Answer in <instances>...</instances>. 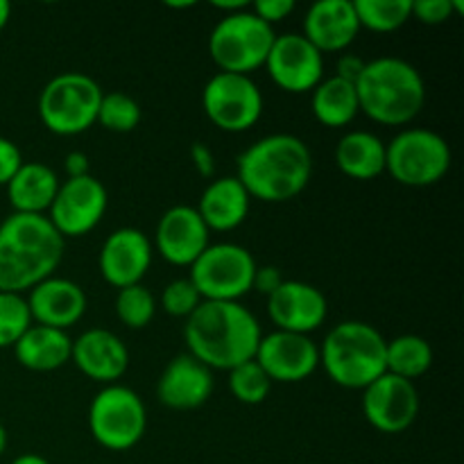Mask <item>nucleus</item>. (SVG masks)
<instances>
[{
  "label": "nucleus",
  "instance_id": "22",
  "mask_svg": "<svg viewBox=\"0 0 464 464\" xmlns=\"http://www.w3.org/2000/svg\"><path fill=\"white\" fill-rule=\"evenodd\" d=\"M358 16L353 12V0H320L311 5L304 16L302 34L320 50L343 53L358 39Z\"/></svg>",
  "mask_w": 464,
  "mask_h": 464
},
{
  "label": "nucleus",
  "instance_id": "2",
  "mask_svg": "<svg viewBox=\"0 0 464 464\" xmlns=\"http://www.w3.org/2000/svg\"><path fill=\"white\" fill-rule=\"evenodd\" d=\"M66 240L45 216L12 213L0 222V293H30L54 276Z\"/></svg>",
  "mask_w": 464,
  "mask_h": 464
},
{
  "label": "nucleus",
  "instance_id": "19",
  "mask_svg": "<svg viewBox=\"0 0 464 464\" xmlns=\"http://www.w3.org/2000/svg\"><path fill=\"white\" fill-rule=\"evenodd\" d=\"M32 324L50 326V329L66 331L84 317L89 299L86 293L71 279L50 276L27 293Z\"/></svg>",
  "mask_w": 464,
  "mask_h": 464
},
{
  "label": "nucleus",
  "instance_id": "11",
  "mask_svg": "<svg viewBox=\"0 0 464 464\" xmlns=\"http://www.w3.org/2000/svg\"><path fill=\"white\" fill-rule=\"evenodd\" d=\"M202 109L220 131L243 134L261 121L266 100L249 75L216 72L204 84Z\"/></svg>",
  "mask_w": 464,
  "mask_h": 464
},
{
  "label": "nucleus",
  "instance_id": "41",
  "mask_svg": "<svg viewBox=\"0 0 464 464\" xmlns=\"http://www.w3.org/2000/svg\"><path fill=\"white\" fill-rule=\"evenodd\" d=\"M63 170H66L68 179H72V177L91 175L89 157H86L84 152H80V150H72V152H68L66 159H63Z\"/></svg>",
  "mask_w": 464,
  "mask_h": 464
},
{
  "label": "nucleus",
  "instance_id": "27",
  "mask_svg": "<svg viewBox=\"0 0 464 464\" xmlns=\"http://www.w3.org/2000/svg\"><path fill=\"white\" fill-rule=\"evenodd\" d=\"M311 111L320 125L329 130L352 125L353 118L361 113L358 109L356 86L340 77H324L315 89L311 91Z\"/></svg>",
  "mask_w": 464,
  "mask_h": 464
},
{
  "label": "nucleus",
  "instance_id": "10",
  "mask_svg": "<svg viewBox=\"0 0 464 464\" xmlns=\"http://www.w3.org/2000/svg\"><path fill=\"white\" fill-rule=\"evenodd\" d=\"M256 261L252 252L236 243L208 245L190 266V284L202 302H240L252 293Z\"/></svg>",
  "mask_w": 464,
  "mask_h": 464
},
{
  "label": "nucleus",
  "instance_id": "4",
  "mask_svg": "<svg viewBox=\"0 0 464 464\" xmlns=\"http://www.w3.org/2000/svg\"><path fill=\"white\" fill-rule=\"evenodd\" d=\"M353 86L361 113L379 125H408L426 104L424 77L401 57H379L367 62Z\"/></svg>",
  "mask_w": 464,
  "mask_h": 464
},
{
  "label": "nucleus",
  "instance_id": "20",
  "mask_svg": "<svg viewBox=\"0 0 464 464\" xmlns=\"http://www.w3.org/2000/svg\"><path fill=\"white\" fill-rule=\"evenodd\" d=\"M71 361L86 379L113 385L130 367V352L113 331L89 329L72 340Z\"/></svg>",
  "mask_w": 464,
  "mask_h": 464
},
{
  "label": "nucleus",
  "instance_id": "33",
  "mask_svg": "<svg viewBox=\"0 0 464 464\" xmlns=\"http://www.w3.org/2000/svg\"><path fill=\"white\" fill-rule=\"evenodd\" d=\"M32 326L25 295L0 293V349H9Z\"/></svg>",
  "mask_w": 464,
  "mask_h": 464
},
{
  "label": "nucleus",
  "instance_id": "42",
  "mask_svg": "<svg viewBox=\"0 0 464 464\" xmlns=\"http://www.w3.org/2000/svg\"><path fill=\"white\" fill-rule=\"evenodd\" d=\"M213 7L220 9V12H227V14H236V12H243V9H247L249 5L245 3V0H234V3H227V0H218V3H213Z\"/></svg>",
  "mask_w": 464,
  "mask_h": 464
},
{
  "label": "nucleus",
  "instance_id": "16",
  "mask_svg": "<svg viewBox=\"0 0 464 464\" xmlns=\"http://www.w3.org/2000/svg\"><path fill=\"white\" fill-rule=\"evenodd\" d=\"M152 243L134 227L111 231L100 247V275L113 288L139 285L152 266Z\"/></svg>",
  "mask_w": 464,
  "mask_h": 464
},
{
  "label": "nucleus",
  "instance_id": "30",
  "mask_svg": "<svg viewBox=\"0 0 464 464\" xmlns=\"http://www.w3.org/2000/svg\"><path fill=\"white\" fill-rule=\"evenodd\" d=\"M140 118H143L140 104L130 93L111 91V93L102 95L95 125H102L113 134H130L140 125Z\"/></svg>",
  "mask_w": 464,
  "mask_h": 464
},
{
  "label": "nucleus",
  "instance_id": "40",
  "mask_svg": "<svg viewBox=\"0 0 464 464\" xmlns=\"http://www.w3.org/2000/svg\"><path fill=\"white\" fill-rule=\"evenodd\" d=\"M365 59L356 57V54H343L335 63V77L349 82V84H356L361 72L365 71Z\"/></svg>",
  "mask_w": 464,
  "mask_h": 464
},
{
  "label": "nucleus",
  "instance_id": "43",
  "mask_svg": "<svg viewBox=\"0 0 464 464\" xmlns=\"http://www.w3.org/2000/svg\"><path fill=\"white\" fill-rule=\"evenodd\" d=\"M12 464H50V462L45 460L44 456H39V453H21V456L14 458Z\"/></svg>",
  "mask_w": 464,
  "mask_h": 464
},
{
  "label": "nucleus",
  "instance_id": "45",
  "mask_svg": "<svg viewBox=\"0 0 464 464\" xmlns=\"http://www.w3.org/2000/svg\"><path fill=\"white\" fill-rule=\"evenodd\" d=\"M5 451H7V430L0 424V458H3Z\"/></svg>",
  "mask_w": 464,
  "mask_h": 464
},
{
  "label": "nucleus",
  "instance_id": "15",
  "mask_svg": "<svg viewBox=\"0 0 464 464\" xmlns=\"http://www.w3.org/2000/svg\"><path fill=\"white\" fill-rule=\"evenodd\" d=\"M254 361L272 383H299L320 367V347L311 335L272 331L261 338Z\"/></svg>",
  "mask_w": 464,
  "mask_h": 464
},
{
  "label": "nucleus",
  "instance_id": "31",
  "mask_svg": "<svg viewBox=\"0 0 464 464\" xmlns=\"http://www.w3.org/2000/svg\"><path fill=\"white\" fill-rule=\"evenodd\" d=\"M116 317L127 329H145L154 320L157 313V299L145 288L143 284L130 285V288L118 290L116 295Z\"/></svg>",
  "mask_w": 464,
  "mask_h": 464
},
{
  "label": "nucleus",
  "instance_id": "6",
  "mask_svg": "<svg viewBox=\"0 0 464 464\" xmlns=\"http://www.w3.org/2000/svg\"><path fill=\"white\" fill-rule=\"evenodd\" d=\"M102 86L86 72H59L39 93V118L57 136H80L98 121Z\"/></svg>",
  "mask_w": 464,
  "mask_h": 464
},
{
  "label": "nucleus",
  "instance_id": "39",
  "mask_svg": "<svg viewBox=\"0 0 464 464\" xmlns=\"http://www.w3.org/2000/svg\"><path fill=\"white\" fill-rule=\"evenodd\" d=\"M190 161H193L199 177L211 179L213 172H216V157H213L211 148H207L204 143H193L190 145Z\"/></svg>",
  "mask_w": 464,
  "mask_h": 464
},
{
  "label": "nucleus",
  "instance_id": "46",
  "mask_svg": "<svg viewBox=\"0 0 464 464\" xmlns=\"http://www.w3.org/2000/svg\"><path fill=\"white\" fill-rule=\"evenodd\" d=\"M166 7H170V9H190V7H195V3H193V0H188V3H166Z\"/></svg>",
  "mask_w": 464,
  "mask_h": 464
},
{
  "label": "nucleus",
  "instance_id": "8",
  "mask_svg": "<svg viewBox=\"0 0 464 464\" xmlns=\"http://www.w3.org/2000/svg\"><path fill=\"white\" fill-rule=\"evenodd\" d=\"M451 148L438 131L411 127L385 143V172L408 188L440 184L451 170Z\"/></svg>",
  "mask_w": 464,
  "mask_h": 464
},
{
  "label": "nucleus",
  "instance_id": "5",
  "mask_svg": "<svg viewBox=\"0 0 464 464\" xmlns=\"http://www.w3.org/2000/svg\"><path fill=\"white\" fill-rule=\"evenodd\" d=\"M385 347L388 340L367 322H340L320 344V365L340 388L365 390L385 374Z\"/></svg>",
  "mask_w": 464,
  "mask_h": 464
},
{
  "label": "nucleus",
  "instance_id": "21",
  "mask_svg": "<svg viewBox=\"0 0 464 464\" xmlns=\"http://www.w3.org/2000/svg\"><path fill=\"white\" fill-rule=\"evenodd\" d=\"M213 374L188 353L172 358L157 381V399L170 411H195L211 399Z\"/></svg>",
  "mask_w": 464,
  "mask_h": 464
},
{
  "label": "nucleus",
  "instance_id": "18",
  "mask_svg": "<svg viewBox=\"0 0 464 464\" xmlns=\"http://www.w3.org/2000/svg\"><path fill=\"white\" fill-rule=\"evenodd\" d=\"M267 315L276 331L311 335L324 324L329 304L320 288L304 281L285 279L276 293L267 297Z\"/></svg>",
  "mask_w": 464,
  "mask_h": 464
},
{
  "label": "nucleus",
  "instance_id": "23",
  "mask_svg": "<svg viewBox=\"0 0 464 464\" xmlns=\"http://www.w3.org/2000/svg\"><path fill=\"white\" fill-rule=\"evenodd\" d=\"M252 198L236 177H220L204 188L198 208L208 231H234L247 220Z\"/></svg>",
  "mask_w": 464,
  "mask_h": 464
},
{
  "label": "nucleus",
  "instance_id": "32",
  "mask_svg": "<svg viewBox=\"0 0 464 464\" xmlns=\"http://www.w3.org/2000/svg\"><path fill=\"white\" fill-rule=\"evenodd\" d=\"M229 390L236 397V401L245 403V406H258L270 394L272 381L267 379L261 365L252 358V361L229 370Z\"/></svg>",
  "mask_w": 464,
  "mask_h": 464
},
{
  "label": "nucleus",
  "instance_id": "37",
  "mask_svg": "<svg viewBox=\"0 0 464 464\" xmlns=\"http://www.w3.org/2000/svg\"><path fill=\"white\" fill-rule=\"evenodd\" d=\"M23 166V154L14 140L0 136V186H7L9 179Z\"/></svg>",
  "mask_w": 464,
  "mask_h": 464
},
{
  "label": "nucleus",
  "instance_id": "26",
  "mask_svg": "<svg viewBox=\"0 0 464 464\" xmlns=\"http://www.w3.org/2000/svg\"><path fill=\"white\" fill-rule=\"evenodd\" d=\"M335 166L349 179H374L385 172V143L372 131H347L335 148Z\"/></svg>",
  "mask_w": 464,
  "mask_h": 464
},
{
  "label": "nucleus",
  "instance_id": "9",
  "mask_svg": "<svg viewBox=\"0 0 464 464\" xmlns=\"http://www.w3.org/2000/svg\"><path fill=\"white\" fill-rule=\"evenodd\" d=\"M148 411L139 394L125 385H104L89 406L91 438L107 451H130L143 440Z\"/></svg>",
  "mask_w": 464,
  "mask_h": 464
},
{
  "label": "nucleus",
  "instance_id": "12",
  "mask_svg": "<svg viewBox=\"0 0 464 464\" xmlns=\"http://www.w3.org/2000/svg\"><path fill=\"white\" fill-rule=\"evenodd\" d=\"M109 195L102 181L93 175L72 177L59 184L57 195L45 218L63 240L91 234L107 213Z\"/></svg>",
  "mask_w": 464,
  "mask_h": 464
},
{
  "label": "nucleus",
  "instance_id": "29",
  "mask_svg": "<svg viewBox=\"0 0 464 464\" xmlns=\"http://www.w3.org/2000/svg\"><path fill=\"white\" fill-rule=\"evenodd\" d=\"M412 0H353V12L358 16L361 30L379 32H397L399 27L411 21Z\"/></svg>",
  "mask_w": 464,
  "mask_h": 464
},
{
  "label": "nucleus",
  "instance_id": "28",
  "mask_svg": "<svg viewBox=\"0 0 464 464\" xmlns=\"http://www.w3.org/2000/svg\"><path fill=\"white\" fill-rule=\"evenodd\" d=\"M433 365V347L421 335H399L385 347V372L399 379L415 381Z\"/></svg>",
  "mask_w": 464,
  "mask_h": 464
},
{
  "label": "nucleus",
  "instance_id": "17",
  "mask_svg": "<svg viewBox=\"0 0 464 464\" xmlns=\"http://www.w3.org/2000/svg\"><path fill=\"white\" fill-rule=\"evenodd\" d=\"M208 236L211 231L199 218L198 208L188 204H177L159 218L154 245H157L159 256L166 263L175 267H190L211 245Z\"/></svg>",
  "mask_w": 464,
  "mask_h": 464
},
{
  "label": "nucleus",
  "instance_id": "13",
  "mask_svg": "<svg viewBox=\"0 0 464 464\" xmlns=\"http://www.w3.org/2000/svg\"><path fill=\"white\" fill-rule=\"evenodd\" d=\"M267 75L285 93H311L324 80V54L304 34L276 36L267 54Z\"/></svg>",
  "mask_w": 464,
  "mask_h": 464
},
{
  "label": "nucleus",
  "instance_id": "35",
  "mask_svg": "<svg viewBox=\"0 0 464 464\" xmlns=\"http://www.w3.org/2000/svg\"><path fill=\"white\" fill-rule=\"evenodd\" d=\"M453 16L456 14L451 0H412L411 18L420 21L421 25H442Z\"/></svg>",
  "mask_w": 464,
  "mask_h": 464
},
{
  "label": "nucleus",
  "instance_id": "36",
  "mask_svg": "<svg viewBox=\"0 0 464 464\" xmlns=\"http://www.w3.org/2000/svg\"><path fill=\"white\" fill-rule=\"evenodd\" d=\"M295 7H297L295 0H258V3L249 5V9L272 27H275V23L285 21L295 12Z\"/></svg>",
  "mask_w": 464,
  "mask_h": 464
},
{
  "label": "nucleus",
  "instance_id": "25",
  "mask_svg": "<svg viewBox=\"0 0 464 464\" xmlns=\"http://www.w3.org/2000/svg\"><path fill=\"white\" fill-rule=\"evenodd\" d=\"M18 365L30 372H54L71 361L72 340L66 331L32 324L14 344Z\"/></svg>",
  "mask_w": 464,
  "mask_h": 464
},
{
  "label": "nucleus",
  "instance_id": "3",
  "mask_svg": "<svg viewBox=\"0 0 464 464\" xmlns=\"http://www.w3.org/2000/svg\"><path fill=\"white\" fill-rule=\"evenodd\" d=\"M313 177V154L295 134H270L254 140L238 157L236 179L252 199L290 202L306 190Z\"/></svg>",
  "mask_w": 464,
  "mask_h": 464
},
{
  "label": "nucleus",
  "instance_id": "1",
  "mask_svg": "<svg viewBox=\"0 0 464 464\" xmlns=\"http://www.w3.org/2000/svg\"><path fill=\"white\" fill-rule=\"evenodd\" d=\"M263 331L240 302H202L184 324L188 356L208 370H234L256 356Z\"/></svg>",
  "mask_w": 464,
  "mask_h": 464
},
{
  "label": "nucleus",
  "instance_id": "44",
  "mask_svg": "<svg viewBox=\"0 0 464 464\" xmlns=\"http://www.w3.org/2000/svg\"><path fill=\"white\" fill-rule=\"evenodd\" d=\"M9 18H12V5L7 0H0V32L7 27Z\"/></svg>",
  "mask_w": 464,
  "mask_h": 464
},
{
  "label": "nucleus",
  "instance_id": "14",
  "mask_svg": "<svg viewBox=\"0 0 464 464\" xmlns=\"http://www.w3.org/2000/svg\"><path fill=\"white\" fill-rule=\"evenodd\" d=\"M362 415L379 433L397 435L408 430L420 415L415 383L385 372L362 390Z\"/></svg>",
  "mask_w": 464,
  "mask_h": 464
},
{
  "label": "nucleus",
  "instance_id": "7",
  "mask_svg": "<svg viewBox=\"0 0 464 464\" xmlns=\"http://www.w3.org/2000/svg\"><path fill=\"white\" fill-rule=\"evenodd\" d=\"M276 34L252 9L225 14L208 36V54L220 72L249 75L266 66Z\"/></svg>",
  "mask_w": 464,
  "mask_h": 464
},
{
  "label": "nucleus",
  "instance_id": "24",
  "mask_svg": "<svg viewBox=\"0 0 464 464\" xmlns=\"http://www.w3.org/2000/svg\"><path fill=\"white\" fill-rule=\"evenodd\" d=\"M59 177L53 168L41 161H23L16 175L9 179L7 199L14 213L45 216L59 190Z\"/></svg>",
  "mask_w": 464,
  "mask_h": 464
},
{
  "label": "nucleus",
  "instance_id": "38",
  "mask_svg": "<svg viewBox=\"0 0 464 464\" xmlns=\"http://www.w3.org/2000/svg\"><path fill=\"white\" fill-rule=\"evenodd\" d=\"M284 275L276 266H256V272H254V281H252V290L256 293L266 295L270 297L272 293L279 290V285L284 284Z\"/></svg>",
  "mask_w": 464,
  "mask_h": 464
},
{
  "label": "nucleus",
  "instance_id": "34",
  "mask_svg": "<svg viewBox=\"0 0 464 464\" xmlns=\"http://www.w3.org/2000/svg\"><path fill=\"white\" fill-rule=\"evenodd\" d=\"M199 304H202V297L195 290V285L190 284L188 276L186 279L170 281L161 293V308L170 317H184V320H188Z\"/></svg>",
  "mask_w": 464,
  "mask_h": 464
}]
</instances>
